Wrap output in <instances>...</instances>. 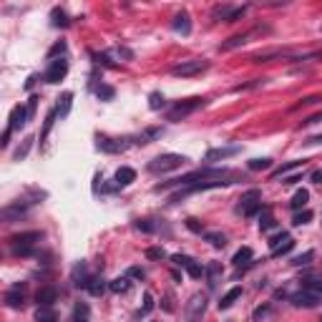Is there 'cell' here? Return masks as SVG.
I'll use <instances>...</instances> for the list:
<instances>
[{
	"label": "cell",
	"mask_w": 322,
	"mask_h": 322,
	"mask_svg": "<svg viewBox=\"0 0 322 322\" xmlns=\"http://www.w3.org/2000/svg\"><path fill=\"white\" fill-rule=\"evenodd\" d=\"M186 161H189V159L181 156V154H161V156H156V159L148 164V171H151V174H166V171L179 169V166L186 164Z\"/></svg>",
	"instance_id": "6da1fadb"
},
{
	"label": "cell",
	"mask_w": 322,
	"mask_h": 322,
	"mask_svg": "<svg viewBox=\"0 0 322 322\" xmlns=\"http://www.w3.org/2000/svg\"><path fill=\"white\" fill-rule=\"evenodd\" d=\"M206 66H209V60H204V58L181 60V63H176L174 68H171V73H174V76H181V78H189V76H197V73L206 71Z\"/></svg>",
	"instance_id": "7a4b0ae2"
},
{
	"label": "cell",
	"mask_w": 322,
	"mask_h": 322,
	"mask_svg": "<svg viewBox=\"0 0 322 322\" xmlns=\"http://www.w3.org/2000/svg\"><path fill=\"white\" fill-rule=\"evenodd\" d=\"M204 106V98H186V101H179L174 109L169 111V121H179V118L189 116V114H194L197 109H202Z\"/></svg>",
	"instance_id": "3957f363"
},
{
	"label": "cell",
	"mask_w": 322,
	"mask_h": 322,
	"mask_svg": "<svg viewBox=\"0 0 322 322\" xmlns=\"http://www.w3.org/2000/svg\"><path fill=\"white\" fill-rule=\"evenodd\" d=\"M204 310H206V294L197 292L191 294V299L186 302V322H199L204 317Z\"/></svg>",
	"instance_id": "277c9868"
},
{
	"label": "cell",
	"mask_w": 322,
	"mask_h": 322,
	"mask_svg": "<svg viewBox=\"0 0 322 322\" xmlns=\"http://www.w3.org/2000/svg\"><path fill=\"white\" fill-rule=\"evenodd\" d=\"M262 194L257 191V189H249L247 194H242V199H239V209H242V214L244 217H254L260 209H262Z\"/></svg>",
	"instance_id": "5b68a950"
},
{
	"label": "cell",
	"mask_w": 322,
	"mask_h": 322,
	"mask_svg": "<svg viewBox=\"0 0 322 322\" xmlns=\"http://www.w3.org/2000/svg\"><path fill=\"white\" fill-rule=\"evenodd\" d=\"M294 247V239L287 232H280L277 237H272L269 239V249H272V257H282V254H287L290 249Z\"/></svg>",
	"instance_id": "8992f818"
},
{
	"label": "cell",
	"mask_w": 322,
	"mask_h": 322,
	"mask_svg": "<svg viewBox=\"0 0 322 322\" xmlns=\"http://www.w3.org/2000/svg\"><path fill=\"white\" fill-rule=\"evenodd\" d=\"M68 73V60L66 58H56L51 60L48 71H46V83H60Z\"/></svg>",
	"instance_id": "52a82bcc"
},
{
	"label": "cell",
	"mask_w": 322,
	"mask_h": 322,
	"mask_svg": "<svg viewBox=\"0 0 322 322\" xmlns=\"http://www.w3.org/2000/svg\"><path fill=\"white\" fill-rule=\"evenodd\" d=\"M320 302H322L320 297L312 292V290H307V287H302L299 292L292 294V305H294V307H317Z\"/></svg>",
	"instance_id": "ba28073f"
},
{
	"label": "cell",
	"mask_w": 322,
	"mask_h": 322,
	"mask_svg": "<svg viewBox=\"0 0 322 322\" xmlns=\"http://www.w3.org/2000/svg\"><path fill=\"white\" fill-rule=\"evenodd\" d=\"M282 58H290V51H285V48H272V51L254 53L249 60H252V63H269V60H282Z\"/></svg>",
	"instance_id": "9c48e42d"
},
{
	"label": "cell",
	"mask_w": 322,
	"mask_h": 322,
	"mask_svg": "<svg viewBox=\"0 0 322 322\" xmlns=\"http://www.w3.org/2000/svg\"><path fill=\"white\" fill-rule=\"evenodd\" d=\"M26 121H28V109H26V106H15V109L10 111L8 128H10V131H20V128L26 126Z\"/></svg>",
	"instance_id": "30bf717a"
},
{
	"label": "cell",
	"mask_w": 322,
	"mask_h": 322,
	"mask_svg": "<svg viewBox=\"0 0 322 322\" xmlns=\"http://www.w3.org/2000/svg\"><path fill=\"white\" fill-rule=\"evenodd\" d=\"M40 232H23V234H15L13 237V247L15 249H30L35 242H40Z\"/></svg>",
	"instance_id": "8fae6325"
},
{
	"label": "cell",
	"mask_w": 322,
	"mask_h": 322,
	"mask_svg": "<svg viewBox=\"0 0 322 322\" xmlns=\"http://www.w3.org/2000/svg\"><path fill=\"white\" fill-rule=\"evenodd\" d=\"M56 299H58V290H56V287H40L38 294H35L38 307H51Z\"/></svg>",
	"instance_id": "7c38bea8"
},
{
	"label": "cell",
	"mask_w": 322,
	"mask_h": 322,
	"mask_svg": "<svg viewBox=\"0 0 322 322\" xmlns=\"http://www.w3.org/2000/svg\"><path fill=\"white\" fill-rule=\"evenodd\" d=\"M171 28H174L176 33H181V35H189V33H191V18H189V13H176Z\"/></svg>",
	"instance_id": "4fadbf2b"
},
{
	"label": "cell",
	"mask_w": 322,
	"mask_h": 322,
	"mask_svg": "<svg viewBox=\"0 0 322 322\" xmlns=\"http://www.w3.org/2000/svg\"><path fill=\"white\" fill-rule=\"evenodd\" d=\"M254 35V30H249V33H239L234 38H229L227 43H222V51H234L239 46H244V43H249V38Z\"/></svg>",
	"instance_id": "5bb4252c"
},
{
	"label": "cell",
	"mask_w": 322,
	"mask_h": 322,
	"mask_svg": "<svg viewBox=\"0 0 322 322\" xmlns=\"http://www.w3.org/2000/svg\"><path fill=\"white\" fill-rule=\"evenodd\" d=\"M5 305H8L10 310H20V307H23V290H20V285L13 287L10 292L5 294Z\"/></svg>",
	"instance_id": "9a60e30c"
},
{
	"label": "cell",
	"mask_w": 322,
	"mask_h": 322,
	"mask_svg": "<svg viewBox=\"0 0 322 322\" xmlns=\"http://www.w3.org/2000/svg\"><path fill=\"white\" fill-rule=\"evenodd\" d=\"M239 148L237 146H229V148H209L206 151V161H219V159H227V156H234Z\"/></svg>",
	"instance_id": "2e32d148"
},
{
	"label": "cell",
	"mask_w": 322,
	"mask_h": 322,
	"mask_svg": "<svg viewBox=\"0 0 322 322\" xmlns=\"http://www.w3.org/2000/svg\"><path fill=\"white\" fill-rule=\"evenodd\" d=\"M73 282H76V287H88L91 274H88L86 264H76V267H73Z\"/></svg>",
	"instance_id": "e0dca14e"
},
{
	"label": "cell",
	"mask_w": 322,
	"mask_h": 322,
	"mask_svg": "<svg viewBox=\"0 0 322 322\" xmlns=\"http://www.w3.org/2000/svg\"><path fill=\"white\" fill-rule=\"evenodd\" d=\"M136 181V171L131 169V166H121L116 171V184L118 186H128V184H134Z\"/></svg>",
	"instance_id": "ac0fdd59"
},
{
	"label": "cell",
	"mask_w": 322,
	"mask_h": 322,
	"mask_svg": "<svg viewBox=\"0 0 322 322\" xmlns=\"http://www.w3.org/2000/svg\"><path fill=\"white\" fill-rule=\"evenodd\" d=\"M239 297H242V287H232L229 292H227L224 297H222V299H219V310H229V307L234 305Z\"/></svg>",
	"instance_id": "d6986e66"
},
{
	"label": "cell",
	"mask_w": 322,
	"mask_h": 322,
	"mask_svg": "<svg viewBox=\"0 0 322 322\" xmlns=\"http://www.w3.org/2000/svg\"><path fill=\"white\" fill-rule=\"evenodd\" d=\"M106 287H109V285H106V280H103V277H91V282H88V292L93 294V297H101V294L106 292Z\"/></svg>",
	"instance_id": "ffe728a7"
},
{
	"label": "cell",
	"mask_w": 322,
	"mask_h": 322,
	"mask_svg": "<svg viewBox=\"0 0 322 322\" xmlns=\"http://www.w3.org/2000/svg\"><path fill=\"white\" fill-rule=\"evenodd\" d=\"M206 277H209V287H217V282H219V277H222V264L219 262L206 264Z\"/></svg>",
	"instance_id": "44dd1931"
},
{
	"label": "cell",
	"mask_w": 322,
	"mask_h": 322,
	"mask_svg": "<svg viewBox=\"0 0 322 322\" xmlns=\"http://www.w3.org/2000/svg\"><path fill=\"white\" fill-rule=\"evenodd\" d=\"M252 257H254L252 249H249V247H242L234 257H232V262H234V267H247V264L252 262Z\"/></svg>",
	"instance_id": "7402d4cb"
},
{
	"label": "cell",
	"mask_w": 322,
	"mask_h": 322,
	"mask_svg": "<svg viewBox=\"0 0 322 322\" xmlns=\"http://www.w3.org/2000/svg\"><path fill=\"white\" fill-rule=\"evenodd\" d=\"M128 287H131L128 277H116V280H111V282H109V290H111V292H116V294L128 292Z\"/></svg>",
	"instance_id": "603a6c76"
},
{
	"label": "cell",
	"mask_w": 322,
	"mask_h": 322,
	"mask_svg": "<svg viewBox=\"0 0 322 322\" xmlns=\"http://www.w3.org/2000/svg\"><path fill=\"white\" fill-rule=\"evenodd\" d=\"M71 103H73V93H63L58 98V106H56V111H58V116H68V111H71Z\"/></svg>",
	"instance_id": "cb8c5ba5"
},
{
	"label": "cell",
	"mask_w": 322,
	"mask_h": 322,
	"mask_svg": "<svg viewBox=\"0 0 322 322\" xmlns=\"http://www.w3.org/2000/svg\"><path fill=\"white\" fill-rule=\"evenodd\" d=\"M98 148L101 151H106V154H118L123 144H116V141H111V139H106V136H98Z\"/></svg>",
	"instance_id": "d4e9b609"
},
{
	"label": "cell",
	"mask_w": 322,
	"mask_h": 322,
	"mask_svg": "<svg viewBox=\"0 0 322 322\" xmlns=\"http://www.w3.org/2000/svg\"><path fill=\"white\" fill-rule=\"evenodd\" d=\"M307 202H310V191H307V189H299V191H294L290 206H292V209H302Z\"/></svg>",
	"instance_id": "484cf974"
},
{
	"label": "cell",
	"mask_w": 322,
	"mask_h": 322,
	"mask_svg": "<svg viewBox=\"0 0 322 322\" xmlns=\"http://www.w3.org/2000/svg\"><path fill=\"white\" fill-rule=\"evenodd\" d=\"M302 164H305L302 159H294V161H287L285 166H280L277 171H272V179H282V176L287 174V171H292V169H297V166H302Z\"/></svg>",
	"instance_id": "4316f807"
},
{
	"label": "cell",
	"mask_w": 322,
	"mask_h": 322,
	"mask_svg": "<svg viewBox=\"0 0 322 322\" xmlns=\"http://www.w3.org/2000/svg\"><path fill=\"white\" fill-rule=\"evenodd\" d=\"M56 312L51 310V307H38L35 310V322H56Z\"/></svg>",
	"instance_id": "83f0119b"
},
{
	"label": "cell",
	"mask_w": 322,
	"mask_h": 322,
	"mask_svg": "<svg viewBox=\"0 0 322 322\" xmlns=\"http://www.w3.org/2000/svg\"><path fill=\"white\" fill-rule=\"evenodd\" d=\"M204 237L214 249H224V244H227V237L219 234V232H209V234H204Z\"/></svg>",
	"instance_id": "f1b7e54d"
},
{
	"label": "cell",
	"mask_w": 322,
	"mask_h": 322,
	"mask_svg": "<svg viewBox=\"0 0 322 322\" xmlns=\"http://www.w3.org/2000/svg\"><path fill=\"white\" fill-rule=\"evenodd\" d=\"M232 13H234V8H232V5H217V8H214V20H219V18H222V20H227V23H229Z\"/></svg>",
	"instance_id": "f546056e"
},
{
	"label": "cell",
	"mask_w": 322,
	"mask_h": 322,
	"mask_svg": "<svg viewBox=\"0 0 322 322\" xmlns=\"http://www.w3.org/2000/svg\"><path fill=\"white\" fill-rule=\"evenodd\" d=\"M23 211H26V206H20V204L5 206V209H3V219H5V222H13V217H20Z\"/></svg>",
	"instance_id": "4dcf8cb0"
},
{
	"label": "cell",
	"mask_w": 322,
	"mask_h": 322,
	"mask_svg": "<svg viewBox=\"0 0 322 322\" xmlns=\"http://www.w3.org/2000/svg\"><path fill=\"white\" fill-rule=\"evenodd\" d=\"M56 116H58V111L53 109L48 116H46V123H43V131H40V141H46L48 139V134H51V128H53V121H56Z\"/></svg>",
	"instance_id": "1f68e13d"
},
{
	"label": "cell",
	"mask_w": 322,
	"mask_h": 322,
	"mask_svg": "<svg viewBox=\"0 0 322 322\" xmlns=\"http://www.w3.org/2000/svg\"><path fill=\"white\" fill-rule=\"evenodd\" d=\"M186 272H189V277H194V280H202V274H206V267L197 262V260H191L189 267H186Z\"/></svg>",
	"instance_id": "d6a6232c"
},
{
	"label": "cell",
	"mask_w": 322,
	"mask_h": 322,
	"mask_svg": "<svg viewBox=\"0 0 322 322\" xmlns=\"http://www.w3.org/2000/svg\"><path fill=\"white\" fill-rule=\"evenodd\" d=\"M272 166V159H252L249 161V169L252 171H267Z\"/></svg>",
	"instance_id": "836d02e7"
},
{
	"label": "cell",
	"mask_w": 322,
	"mask_h": 322,
	"mask_svg": "<svg viewBox=\"0 0 322 322\" xmlns=\"http://www.w3.org/2000/svg\"><path fill=\"white\" fill-rule=\"evenodd\" d=\"M148 106H151L154 111H159V109L166 106V98H164L161 93H151V96H148Z\"/></svg>",
	"instance_id": "e575fe53"
},
{
	"label": "cell",
	"mask_w": 322,
	"mask_h": 322,
	"mask_svg": "<svg viewBox=\"0 0 322 322\" xmlns=\"http://www.w3.org/2000/svg\"><path fill=\"white\" fill-rule=\"evenodd\" d=\"M302 287H307V290H312V292L317 294L322 299V280H315V277H310V280H305V285Z\"/></svg>",
	"instance_id": "d590c367"
},
{
	"label": "cell",
	"mask_w": 322,
	"mask_h": 322,
	"mask_svg": "<svg viewBox=\"0 0 322 322\" xmlns=\"http://www.w3.org/2000/svg\"><path fill=\"white\" fill-rule=\"evenodd\" d=\"M310 219H312V211H310V209H305V211H297V214H294L292 224H294V227H302V224H307Z\"/></svg>",
	"instance_id": "8d00e7d4"
},
{
	"label": "cell",
	"mask_w": 322,
	"mask_h": 322,
	"mask_svg": "<svg viewBox=\"0 0 322 322\" xmlns=\"http://www.w3.org/2000/svg\"><path fill=\"white\" fill-rule=\"evenodd\" d=\"M96 96H98L101 101H111V98L116 96V91H114L111 86H98L96 88Z\"/></svg>",
	"instance_id": "74e56055"
},
{
	"label": "cell",
	"mask_w": 322,
	"mask_h": 322,
	"mask_svg": "<svg viewBox=\"0 0 322 322\" xmlns=\"http://www.w3.org/2000/svg\"><path fill=\"white\" fill-rule=\"evenodd\" d=\"M146 257H148V260H164V257H166V252H164V247H148Z\"/></svg>",
	"instance_id": "f35d334b"
},
{
	"label": "cell",
	"mask_w": 322,
	"mask_h": 322,
	"mask_svg": "<svg viewBox=\"0 0 322 322\" xmlns=\"http://www.w3.org/2000/svg\"><path fill=\"white\" fill-rule=\"evenodd\" d=\"M53 26H56V28H60V26L66 28V26H68V18H66L63 10H53Z\"/></svg>",
	"instance_id": "ab89813d"
},
{
	"label": "cell",
	"mask_w": 322,
	"mask_h": 322,
	"mask_svg": "<svg viewBox=\"0 0 322 322\" xmlns=\"http://www.w3.org/2000/svg\"><path fill=\"white\" fill-rule=\"evenodd\" d=\"M63 53H66V43L60 40V43H56V46H53V48L48 51V58L56 60V56H60V58H63Z\"/></svg>",
	"instance_id": "60d3db41"
},
{
	"label": "cell",
	"mask_w": 322,
	"mask_h": 322,
	"mask_svg": "<svg viewBox=\"0 0 322 322\" xmlns=\"http://www.w3.org/2000/svg\"><path fill=\"white\" fill-rule=\"evenodd\" d=\"M33 141H35V139H26V144H23V146L18 148V151H15V159H18V161H20V159H26V156H28L30 146H33Z\"/></svg>",
	"instance_id": "b9f144b4"
},
{
	"label": "cell",
	"mask_w": 322,
	"mask_h": 322,
	"mask_svg": "<svg viewBox=\"0 0 322 322\" xmlns=\"http://www.w3.org/2000/svg\"><path fill=\"white\" fill-rule=\"evenodd\" d=\"M171 262H174L176 267H184V269H186L189 262H191V257H186V254H174V257H171Z\"/></svg>",
	"instance_id": "7bdbcfd3"
},
{
	"label": "cell",
	"mask_w": 322,
	"mask_h": 322,
	"mask_svg": "<svg viewBox=\"0 0 322 322\" xmlns=\"http://www.w3.org/2000/svg\"><path fill=\"white\" fill-rule=\"evenodd\" d=\"M186 227H189V229H191L194 234H204V227H202V224H199L197 219H186Z\"/></svg>",
	"instance_id": "ee69618b"
},
{
	"label": "cell",
	"mask_w": 322,
	"mask_h": 322,
	"mask_svg": "<svg viewBox=\"0 0 322 322\" xmlns=\"http://www.w3.org/2000/svg\"><path fill=\"white\" fill-rule=\"evenodd\" d=\"M272 224H274V219H272V214H269V209H267V211H264V217L260 219V227H262V229H269Z\"/></svg>",
	"instance_id": "f6af8a7d"
},
{
	"label": "cell",
	"mask_w": 322,
	"mask_h": 322,
	"mask_svg": "<svg viewBox=\"0 0 322 322\" xmlns=\"http://www.w3.org/2000/svg\"><path fill=\"white\" fill-rule=\"evenodd\" d=\"M312 260V252H305V254H299V257H294L292 264H297V267H302V264H307Z\"/></svg>",
	"instance_id": "bcb514c9"
},
{
	"label": "cell",
	"mask_w": 322,
	"mask_h": 322,
	"mask_svg": "<svg viewBox=\"0 0 322 322\" xmlns=\"http://www.w3.org/2000/svg\"><path fill=\"white\" fill-rule=\"evenodd\" d=\"M151 310H154V297H151V294H144V307H141V312L148 315Z\"/></svg>",
	"instance_id": "7dc6e473"
},
{
	"label": "cell",
	"mask_w": 322,
	"mask_h": 322,
	"mask_svg": "<svg viewBox=\"0 0 322 322\" xmlns=\"http://www.w3.org/2000/svg\"><path fill=\"white\" fill-rule=\"evenodd\" d=\"M128 277H134V280H144L146 272H144L141 267H131V269H128Z\"/></svg>",
	"instance_id": "c3c4849f"
},
{
	"label": "cell",
	"mask_w": 322,
	"mask_h": 322,
	"mask_svg": "<svg viewBox=\"0 0 322 322\" xmlns=\"http://www.w3.org/2000/svg\"><path fill=\"white\" fill-rule=\"evenodd\" d=\"M244 13H247V8H244V5H242V8H234V13H232V18H229V23H237V20H239V18L244 15Z\"/></svg>",
	"instance_id": "681fc988"
},
{
	"label": "cell",
	"mask_w": 322,
	"mask_h": 322,
	"mask_svg": "<svg viewBox=\"0 0 322 322\" xmlns=\"http://www.w3.org/2000/svg\"><path fill=\"white\" fill-rule=\"evenodd\" d=\"M136 229H141V232H154L156 227H154V224H148L146 219H144V222H136Z\"/></svg>",
	"instance_id": "f907efd6"
},
{
	"label": "cell",
	"mask_w": 322,
	"mask_h": 322,
	"mask_svg": "<svg viewBox=\"0 0 322 322\" xmlns=\"http://www.w3.org/2000/svg\"><path fill=\"white\" fill-rule=\"evenodd\" d=\"M35 103H38V96H30L28 106H26V109H28V118L33 116V114H35Z\"/></svg>",
	"instance_id": "816d5d0a"
},
{
	"label": "cell",
	"mask_w": 322,
	"mask_h": 322,
	"mask_svg": "<svg viewBox=\"0 0 322 322\" xmlns=\"http://www.w3.org/2000/svg\"><path fill=\"white\" fill-rule=\"evenodd\" d=\"M76 317H88V307H86V305H76Z\"/></svg>",
	"instance_id": "f5cc1de1"
},
{
	"label": "cell",
	"mask_w": 322,
	"mask_h": 322,
	"mask_svg": "<svg viewBox=\"0 0 322 322\" xmlns=\"http://www.w3.org/2000/svg\"><path fill=\"white\" fill-rule=\"evenodd\" d=\"M164 310H169V312L174 310V305H171V294H166V297H164Z\"/></svg>",
	"instance_id": "db71d44e"
},
{
	"label": "cell",
	"mask_w": 322,
	"mask_h": 322,
	"mask_svg": "<svg viewBox=\"0 0 322 322\" xmlns=\"http://www.w3.org/2000/svg\"><path fill=\"white\" fill-rule=\"evenodd\" d=\"M10 134H13V131H10V128H5V134H3V141H0V146H8V139H10Z\"/></svg>",
	"instance_id": "11a10c76"
},
{
	"label": "cell",
	"mask_w": 322,
	"mask_h": 322,
	"mask_svg": "<svg viewBox=\"0 0 322 322\" xmlns=\"http://www.w3.org/2000/svg\"><path fill=\"white\" fill-rule=\"evenodd\" d=\"M312 181H315V184H322V171H312Z\"/></svg>",
	"instance_id": "9f6ffc18"
},
{
	"label": "cell",
	"mask_w": 322,
	"mask_h": 322,
	"mask_svg": "<svg viewBox=\"0 0 322 322\" xmlns=\"http://www.w3.org/2000/svg\"><path fill=\"white\" fill-rule=\"evenodd\" d=\"M307 144H322V134H320V136H312V139H307Z\"/></svg>",
	"instance_id": "6f0895ef"
},
{
	"label": "cell",
	"mask_w": 322,
	"mask_h": 322,
	"mask_svg": "<svg viewBox=\"0 0 322 322\" xmlns=\"http://www.w3.org/2000/svg\"><path fill=\"white\" fill-rule=\"evenodd\" d=\"M294 181H299V174H294V176H287V179H285V184H294Z\"/></svg>",
	"instance_id": "680465c9"
},
{
	"label": "cell",
	"mask_w": 322,
	"mask_h": 322,
	"mask_svg": "<svg viewBox=\"0 0 322 322\" xmlns=\"http://www.w3.org/2000/svg\"><path fill=\"white\" fill-rule=\"evenodd\" d=\"M73 322H88V317H76Z\"/></svg>",
	"instance_id": "91938a15"
}]
</instances>
